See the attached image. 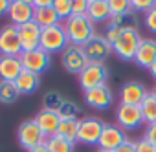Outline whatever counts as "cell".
Returning <instances> with one entry per match:
<instances>
[{
    "label": "cell",
    "instance_id": "37",
    "mask_svg": "<svg viewBox=\"0 0 156 152\" xmlns=\"http://www.w3.org/2000/svg\"><path fill=\"white\" fill-rule=\"evenodd\" d=\"M114 152H136V141H130V139L127 137Z\"/></svg>",
    "mask_w": 156,
    "mask_h": 152
},
{
    "label": "cell",
    "instance_id": "32",
    "mask_svg": "<svg viewBox=\"0 0 156 152\" xmlns=\"http://www.w3.org/2000/svg\"><path fill=\"white\" fill-rule=\"evenodd\" d=\"M130 6H132V11L145 15L147 11H151L156 6V0H130Z\"/></svg>",
    "mask_w": 156,
    "mask_h": 152
},
{
    "label": "cell",
    "instance_id": "21",
    "mask_svg": "<svg viewBox=\"0 0 156 152\" xmlns=\"http://www.w3.org/2000/svg\"><path fill=\"white\" fill-rule=\"evenodd\" d=\"M87 15H88V19L94 24H98V22H108L110 17H112V11L108 8L107 0H92V2L88 4Z\"/></svg>",
    "mask_w": 156,
    "mask_h": 152
},
{
    "label": "cell",
    "instance_id": "27",
    "mask_svg": "<svg viewBox=\"0 0 156 152\" xmlns=\"http://www.w3.org/2000/svg\"><path fill=\"white\" fill-rule=\"evenodd\" d=\"M140 110H141V116H143V121L147 125H152L156 123V97L149 92L147 97L141 101L140 105Z\"/></svg>",
    "mask_w": 156,
    "mask_h": 152
},
{
    "label": "cell",
    "instance_id": "31",
    "mask_svg": "<svg viewBox=\"0 0 156 152\" xmlns=\"http://www.w3.org/2000/svg\"><path fill=\"white\" fill-rule=\"evenodd\" d=\"M107 2H108V8H110L112 15H121V13L132 11L130 0H107Z\"/></svg>",
    "mask_w": 156,
    "mask_h": 152
},
{
    "label": "cell",
    "instance_id": "26",
    "mask_svg": "<svg viewBox=\"0 0 156 152\" xmlns=\"http://www.w3.org/2000/svg\"><path fill=\"white\" fill-rule=\"evenodd\" d=\"M46 147L50 148V152H73L75 143L64 139L59 134H53V136H48L46 137Z\"/></svg>",
    "mask_w": 156,
    "mask_h": 152
},
{
    "label": "cell",
    "instance_id": "22",
    "mask_svg": "<svg viewBox=\"0 0 156 152\" xmlns=\"http://www.w3.org/2000/svg\"><path fill=\"white\" fill-rule=\"evenodd\" d=\"M15 85H17V88H19L20 95H30V94L37 92L39 85H41V77H39L37 73H33V71L22 70V73L17 77Z\"/></svg>",
    "mask_w": 156,
    "mask_h": 152
},
{
    "label": "cell",
    "instance_id": "34",
    "mask_svg": "<svg viewBox=\"0 0 156 152\" xmlns=\"http://www.w3.org/2000/svg\"><path fill=\"white\" fill-rule=\"evenodd\" d=\"M88 0H72V15H87Z\"/></svg>",
    "mask_w": 156,
    "mask_h": 152
},
{
    "label": "cell",
    "instance_id": "5",
    "mask_svg": "<svg viewBox=\"0 0 156 152\" xmlns=\"http://www.w3.org/2000/svg\"><path fill=\"white\" fill-rule=\"evenodd\" d=\"M107 77H108V71L103 62H88L87 68L79 73V85L83 92H87L96 86L107 85Z\"/></svg>",
    "mask_w": 156,
    "mask_h": 152
},
{
    "label": "cell",
    "instance_id": "6",
    "mask_svg": "<svg viewBox=\"0 0 156 152\" xmlns=\"http://www.w3.org/2000/svg\"><path fill=\"white\" fill-rule=\"evenodd\" d=\"M140 42H141V37L138 31H123L119 39L112 44V51L121 60H134Z\"/></svg>",
    "mask_w": 156,
    "mask_h": 152
},
{
    "label": "cell",
    "instance_id": "46",
    "mask_svg": "<svg viewBox=\"0 0 156 152\" xmlns=\"http://www.w3.org/2000/svg\"><path fill=\"white\" fill-rule=\"evenodd\" d=\"M88 2H92V0H88Z\"/></svg>",
    "mask_w": 156,
    "mask_h": 152
},
{
    "label": "cell",
    "instance_id": "3",
    "mask_svg": "<svg viewBox=\"0 0 156 152\" xmlns=\"http://www.w3.org/2000/svg\"><path fill=\"white\" fill-rule=\"evenodd\" d=\"M46 134L41 130V126L37 125V121L35 119H30V121H24L20 126H19V130H17V139H19V143H20V147L24 148V150H31V148H35V147H39V145H44L46 143Z\"/></svg>",
    "mask_w": 156,
    "mask_h": 152
},
{
    "label": "cell",
    "instance_id": "35",
    "mask_svg": "<svg viewBox=\"0 0 156 152\" xmlns=\"http://www.w3.org/2000/svg\"><path fill=\"white\" fill-rule=\"evenodd\" d=\"M136 152H156V147L151 145L145 137H141L140 141H136Z\"/></svg>",
    "mask_w": 156,
    "mask_h": 152
},
{
    "label": "cell",
    "instance_id": "9",
    "mask_svg": "<svg viewBox=\"0 0 156 152\" xmlns=\"http://www.w3.org/2000/svg\"><path fill=\"white\" fill-rule=\"evenodd\" d=\"M116 121H118V126L121 130H136V128H140L145 123L140 106L121 105V103L116 108Z\"/></svg>",
    "mask_w": 156,
    "mask_h": 152
},
{
    "label": "cell",
    "instance_id": "33",
    "mask_svg": "<svg viewBox=\"0 0 156 152\" xmlns=\"http://www.w3.org/2000/svg\"><path fill=\"white\" fill-rule=\"evenodd\" d=\"M143 24L151 33H156V6L143 15Z\"/></svg>",
    "mask_w": 156,
    "mask_h": 152
},
{
    "label": "cell",
    "instance_id": "39",
    "mask_svg": "<svg viewBox=\"0 0 156 152\" xmlns=\"http://www.w3.org/2000/svg\"><path fill=\"white\" fill-rule=\"evenodd\" d=\"M11 2H13V0H0V17H2V15H8Z\"/></svg>",
    "mask_w": 156,
    "mask_h": 152
},
{
    "label": "cell",
    "instance_id": "23",
    "mask_svg": "<svg viewBox=\"0 0 156 152\" xmlns=\"http://www.w3.org/2000/svg\"><path fill=\"white\" fill-rule=\"evenodd\" d=\"M33 20H35L41 28H50V26H57V24H61L59 15L55 13V9H53L51 6H50V8H35Z\"/></svg>",
    "mask_w": 156,
    "mask_h": 152
},
{
    "label": "cell",
    "instance_id": "15",
    "mask_svg": "<svg viewBox=\"0 0 156 152\" xmlns=\"http://www.w3.org/2000/svg\"><path fill=\"white\" fill-rule=\"evenodd\" d=\"M147 88L138 83V81H129L121 86V92H119V99H121V105H134V106H140L141 101L147 97Z\"/></svg>",
    "mask_w": 156,
    "mask_h": 152
},
{
    "label": "cell",
    "instance_id": "28",
    "mask_svg": "<svg viewBox=\"0 0 156 152\" xmlns=\"http://www.w3.org/2000/svg\"><path fill=\"white\" fill-rule=\"evenodd\" d=\"M57 114L61 116V119H77V116H81V108L77 106L73 101L64 99V101H62V105L59 106Z\"/></svg>",
    "mask_w": 156,
    "mask_h": 152
},
{
    "label": "cell",
    "instance_id": "7",
    "mask_svg": "<svg viewBox=\"0 0 156 152\" xmlns=\"http://www.w3.org/2000/svg\"><path fill=\"white\" fill-rule=\"evenodd\" d=\"M22 44L19 37V29L13 24H8L0 29V55L2 57H20Z\"/></svg>",
    "mask_w": 156,
    "mask_h": 152
},
{
    "label": "cell",
    "instance_id": "42",
    "mask_svg": "<svg viewBox=\"0 0 156 152\" xmlns=\"http://www.w3.org/2000/svg\"><path fill=\"white\" fill-rule=\"evenodd\" d=\"M149 73L152 75V79H156V60L151 64V68H149Z\"/></svg>",
    "mask_w": 156,
    "mask_h": 152
},
{
    "label": "cell",
    "instance_id": "11",
    "mask_svg": "<svg viewBox=\"0 0 156 152\" xmlns=\"http://www.w3.org/2000/svg\"><path fill=\"white\" fill-rule=\"evenodd\" d=\"M87 57L90 62H105V59L110 55L112 51V44L105 39V35H94L85 46H83Z\"/></svg>",
    "mask_w": 156,
    "mask_h": 152
},
{
    "label": "cell",
    "instance_id": "25",
    "mask_svg": "<svg viewBox=\"0 0 156 152\" xmlns=\"http://www.w3.org/2000/svg\"><path fill=\"white\" fill-rule=\"evenodd\" d=\"M20 97V92L15 83L11 81H0V103L2 105H13Z\"/></svg>",
    "mask_w": 156,
    "mask_h": 152
},
{
    "label": "cell",
    "instance_id": "4",
    "mask_svg": "<svg viewBox=\"0 0 156 152\" xmlns=\"http://www.w3.org/2000/svg\"><path fill=\"white\" fill-rule=\"evenodd\" d=\"M88 57L83 50V46H77V44H68L64 48V51L61 53V64L68 73H77L79 75L87 64H88Z\"/></svg>",
    "mask_w": 156,
    "mask_h": 152
},
{
    "label": "cell",
    "instance_id": "17",
    "mask_svg": "<svg viewBox=\"0 0 156 152\" xmlns=\"http://www.w3.org/2000/svg\"><path fill=\"white\" fill-rule=\"evenodd\" d=\"M24 66L20 57H2L0 55V81H11L15 83L17 77L22 73Z\"/></svg>",
    "mask_w": 156,
    "mask_h": 152
},
{
    "label": "cell",
    "instance_id": "44",
    "mask_svg": "<svg viewBox=\"0 0 156 152\" xmlns=\"http://www.w3.org/2000/svg\"><path fill=\"white\" fill-rule=\"evenodd\" d=\"M151 94H152V95H154V97H156V86H154V88H152V92H151Z\"/></svg>",
    "mask_w": 156,
    "mask_h": 152
},
{
    "label": "cell",
    "instance_id": "19",
    "mask_svg": "<svg viewBox=\"0 0 156 152\" xmlns=\"http://www.w3.org/2000/svg\"><path fill=\"white\" fill-rule=\"evenodd\" d=\"M35 121H37V125L41 126V130L46 136H53V134H57V128H59V123H61V116L55 110L42 108L35 116Z\"/></svg>",
    "mask_w": 156,
    "mask_h": 152
},
{
    "label": "cell",
    "instance_id": "18",
    "mask_svg": "<svg viewBox=\"0 0 156 152\" xmlns=\"http://www.w3.org/2000/svg\"><path fill=\"white\" fill-rule=\"evenodd\" d=\"M134 60H136L138 66L149 70L151 64L156 60V40H154V39H141Z\"/></svg>",
    "mask_w": 156,
    "mask_h": 152
},
{
    "label": "cell",
    "instance_id": "2",
    "mask_svg": "<svg viewBox=\"0 0 156 152\" xmlns=\"http://www.w3.org/2000/svg\"><path fill=\"white\" fill-rule=\"evenodd\" d=\"M68 44H70V40H68L66 29H64L62 24L50 26V28H42L39 46H41L46 53H50V55H51V53H62Z\"/></svg>",
    "mask_w": 156,
    "mask_h": 152
},
{
    "label": "cell",
    "instance_id": "40",
    "mask_svg": "<svg viewBox=\"0 0 156 152\" xmlns=\"http://www.w3.org/2000/svg\"><path fill=\"white\" fill-rule=\"evenodd\" d=\"M53 0H33V8H50Z\"/></svg>",
    "mask_w": 156,
    "mask_h": 152
},
{
    "label": "cell",
    "instance_id": "8",
    "mask_svg": "<svg viewBox=\"0 0 156 152\" xmlns=\"http://www.w3.org/2000/svg\"><path fill=\"white\" fill-rule=\"evenodd\" d=\"M20 60H22L24 70L33 71V73H37V75L44 73V71L51 66V55L46 53L42 48L31 50V51H22V53H20Z\"/></svg>",
    "mask_w": 156,
    "mask_h": 152
},
{
    "label": "cell",
    "instance_id": "38",
    "mask_svg": "<svg viewBox=\"0 0 156 152\" xmlns=\"http://www.w3.org/2000/svg\"><path fill=\"white\" fill-rule=\"evenodd\" d=\"M145 139H147L151 145H154V147H156V123H152V125H149V126H147Z\"/></svg>",
    "mask_w": 156,
    "mask_h": 152
},
{
    "label": "cell",
    "instance_id": "45",
    "mask_svg": "<svg viewBox=\"0 0 156 152\" xmlns=\"http://www.w3.org/2000/svg\"><path fill=\"white\" fill-rule=\"evenodd\" d=\"M98 152H112V150H98Z\"/></svg>",
    "mask_w": 156,
    "mask_h": 152
},
{
    "label": "cell",
    "instance_id": "16",
    "mask_svg": "<svg viewBox=\"0 0 156 152\" xmlns=\"http://www.w3.org/2000/svg\"><path fill=\"white\" fill-rule=\"evenodd\" d=\"M33 15H35V8L31 4L19 2V0H13L9 6V11H8V17L13 26H22V24L33 20Z\"/></svg>",
    "mask_w": 156,
    "mask_h": 152
},
{
    "label": "cell",
    "instance_id": "29",
    "mask_svg": "<svg viewBox=\"0 0 156 152\" xmlns=\"http://www.w3.org/2000/svg\"><path fill=\"white\" fill-rule=\"evenodd\" d=\"M62 95L59 94V92H55V90H50V92H46L44 94V97H42V105H44V108H48V110H59V106L62 105Z\"/></svg>",
    "mask_w": 156,
    "mask_h": 152
},
{
    "label": "cell",
    "instance_id": "10",
    "mask_svg": "<svg viewBox=\"0 0 156 152\" xmlns=\"http://www.w3.org/2000/svg\"><path fill=\"white\" fill-rule=\"evenodd\" d=\"M105 123L99 121L98 117H85L79 119V136H77V143L83 145H98L101 132H103Z\"/></svg>",
    "mask_w": 156,
    "mask_h": 152
},
{
    "label": "cell",
    "instance_id": "1",
    "mask_svg": "<svg viewBox=\"0 0 156 152\" xmlns=\"http://www.w3.org/2000/svg\"><path fill=\"white\" fill-rule=\"evenodd\" d=\"M64 29L68 35L70 44L85 46L96 35V24L88 19V15H72L64 20Z\"/></svg>",
    "mask_w": 156,
    "mask_h": 152
},
{
    "label": "cell",
    "instance_id": "20",
    "mask_svg": "<svg viewBox=\"0 0 156 152\" xmlns=\"http://www.w3.org/2000/svg\"><path fill=\"white\" fill-rule=\"evenodd\" d=\"M107 26L118 28L119 31H138L136 28L140 26V19H138L136 11H127L121 15H112Z\"/></svg>",
    "mask_w": 156,
    "mask_h": 152
},
{
    "label": "cell",
    "instance_id": "12",
    "mask_svg": "<svg viewBox=\"0 0 156 152\" xmlns=\"http://www.w3.org/2000/svg\"><path fill=\"white\" fill-rule=\"evenodd\" d=\"M17 29H19L22 51H31V50L41 48L39 42H41L42 28H41L35 20H30V22H26V24H22V26H17Z\"/></svg>",
    "mask_w": 156,
    "mask_h": 152
},
{
    "label": "cell",
    "instance_id": "14",
    "mask_svg": "<svg viewBox=\"0 0 156 152\" xmlns=\"http://www.w3.org/2000/svg\"><path fill=\"white\" fill-rule=\"evenodd\" d=\"M114 101V95L110 92V88L107 85L103 86H96L92 90H87L85 92V103L90 106V108H96V110H107Z\"/></svg>",
    "mask_w": 156,
    "mask_h": 152
},
{
    "label": "cell",
    "instance_id": "13",
    "mask_svg": "<svg viewBox=\"0 0 156 152\" xmlns=\"http://www.w3.org/2000/svg\"><path fill=\"white\" fill-rule=\"evenodd\" d=\"M125 130H121L118 125H110V123H105L103 126V132H101V137L98 141V147L99 150H116L123 141H125Z\"/></svg>",
    "mask_w": 156,
    "mask_h": 152
},
{
    "label": "cell",
    "instance_id": "36",
    "mask_svg": "<svg viewBox=\"0 0 156 152\" xmlns=\"http://www.w3.org/2000/svg\"><path fill=\"white\" fill-rule=\"evenodd\" d=\"M123 31H119L118 28H112V26H107V33H105V39L110 42V44H114L118 39H119V35H121Z\"/></svg>",
    "mask_w": 156,
    "mask_h": 152
},
{
    "label": "cell",
    "instance_id": "43",
    "mask_svg": "<svg viewBox=\"0 0 156 152\" xmlns=\"http://www.w3.org/2000/svg\"><path fill=\"white\" fill-rule=\"evenodd\" d=\"M19 2H24V4H31L33 6V0H19Z\"/></svg>",
    "mask_w": 156,
    "mask_h": 152
},
{
    "label": "cell",
    "instance_id": "30",
    "mask_svg": "<svg viewBox=\"0 0 156 152\" xmlns=\"http://www.w3.org/2000/svg\"><path fill=\"white\" fill-rule=\"evenodd\" d=\"M51 8L55 9L61 20H66L72 17V0H53Z\"/></svg>",
    "mask_w": 156,
    "mask_h": 152
},
{
    "label": "cell",
    "instance_id": "41",
    "mask_svg": "<svg viewBox=\"0 0 156 152\" xmlns=\"http://www.w3.org/2000/svg\"><path fill=\"white\" fill-rule=\"evenodd\" d=\"M30 152H50V148H48V147H46V143H44V145H39V147L31 148Z\"/></svg>",
    "mask_w": 156,
    "mask_h": 152
},
{
    "label": "cell",
    "instance_id": "24",
    "mask_svg": "<svg viewBox=\"0 0 156 152\" xmlns=\"http://www.w3.org/2000/svg\"><path fill=\"white\" fill-rule=\"evenodd\" d=\"M57 134L62 136L64 139L77 143V136H79V119H61Z\"/></svg>",
    "mask_w": 156,
    "mask_h": 152
}]
</instances>
